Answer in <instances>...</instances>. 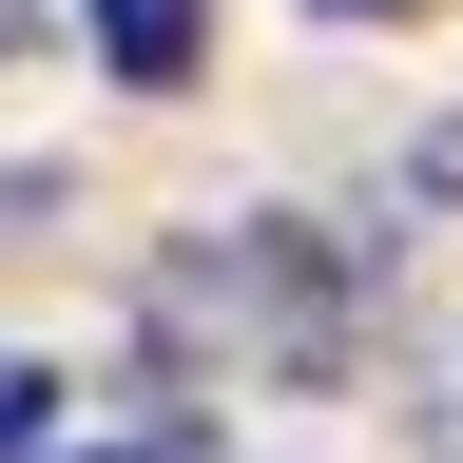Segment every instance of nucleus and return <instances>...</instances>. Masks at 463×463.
Returning a JSON list of instances; mask_svg holds the SVG:
<instances>
[{"label": "nucleus", "mask_w": 463, "mask_h": 463, "mask_svg": "<svg viewBox=\"0 0 463 463\" xmlns=\"http://www.w3.org/2000/svg\"><path fill=\"white\" fill-rule=\"evenodd\" d=\"M347 328H367V232H309V213H232L194 251H155L136 289V347L174 386H328Z\"/></svg>", "instance_id": "nucleus-1"}, {"label": "nucleus", "mask_w": 463, "mask_h": 463, "mask_svg": "<svg viewBox=\"0 0 463 463\" xmlns=\"http://www.w3.org/2000/svg\"><path fill=\"white\" fill-rule=\"evenodd\" d=\"M78 39H97V78H136V97L213 78V0H78Z\"/></svg>", "instance_id": "nucleus-2"}, {"label": "nucleus", "mask_w": 463, "mask_h": 463, "mask_svg": "<svg viewBox=\"0 0 463 463\" xmlns=\"http://www.w3.org/2000/svg\"><path fill=\"white\" fill-rule=\"evenodd\" d=\"M39 444H58V386H39V367H0V463H39Z\"/></svg>", "instance_id": "nucleus-3"}, {"label": "nucleus", "mask_w": 463, "mask_h": 463, "mask_svg": "<svg viewBox=\"0 0 463 463\" xmlns=\"http://www.w3.org/2000/svg\"><path fill=\"white\" fill-rule=\"evenodd\" d=\"M97 463H213V425L174 405V425H136V444H97Z\"/></svg>", "instance_id": "nucleus-4"}, {"label": "nucleus", "mask_w": 463, "mask_h": 463, "mask_svg": "<svg viewBox=\"0 0 463 463\" xmlns=\"http://www.w3.org/2000/svg\"><path fill=\"white\" fill-rule=\"evenodd\" d=\"M405 194H463V116H444V136H405Z\"/></svg>", "instance_id": "nucleus-5"}, {"label": "nucleus", "mask_w": 463, "mask_h": 463, "mask_svg": "<svg viewBox=\"0 0 463 463\" xmlns=\"http://www.w3.org/2000/svg\"><path fill=\"white\" fill-rule=\"evenodd\" d=\"M309 20H425V0H309Z\"/></svg>", "instance_id": "nucleus-6"}]
</instances>
